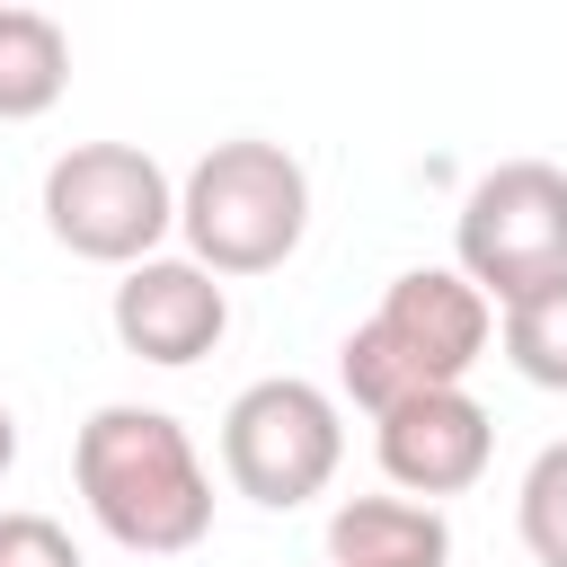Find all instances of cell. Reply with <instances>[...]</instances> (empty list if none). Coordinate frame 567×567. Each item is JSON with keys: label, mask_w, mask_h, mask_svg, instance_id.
Here are the masks:
<instances>
[{"label": "cell", "mask_w": 567, "mask_h": 567, "mask_svg": "<svg viewBox=\"0 0 567 567\" xmlns=\"http://www.w3.org/2000/svg\"><path fill=\"white\" fill-rule=\"evenodd\" d=\"M514 532H523L532 567H567V434L532 452V470L514 487Z\"/></svg>", "instance_id": "obj_12"}, {"label": "cell", "mask_w": 567, "mask_h": 567, "mask_svg": "<svg viewBox=\"0 0 567 567\" xmlns=\"http://www.w3.org/2000/svg\"><path fill=\"white\" fill-rule=\"evenodd\" d=\"M106 328H115L124 354H142V363H159V372H186V363H204V354L230 337V284H221L213 266L159 248V257H142V266L115 275Z\"/></svg>", "instance_id": "obj_7"}, {"label": "cell", "mask_w": 567, "mask_h": 567, "mask_svg": "<svg viewBox=\"0 0 567 567\" xmlns=\"http://www.w3.org/2000/svg\"><path fill=\"white\" fill-rule=\"evenodd\" d=\"M337 461H346V416L301 372H266L221 408V478L266 514H301L310 496H328Z\"/></svg>", "instance_id": "obj_5"}, {"label": "cell", "mask_w": 567, "mask_h": 567, "mask_svg": "<svg viewBox=\"0 0 567 567\" xmlns=\"http://www.w3.org/2000/svg\"><path fill=\"white\" fill-rule=\"evenodd\" d=\"M0 567H89V558H80V540H71L53 514L9 505V514H0Z\"/></svg>", "instance_id": "obj_13"}, {"label": "cell", "mask_w": 567, "mask_h": 567, "mask_svg": "<svg viewBox=\"0 0 567 567\" xmlns=\"http://www.w3.org/2000/svg\"><path fill=\"white\" fill-rule=\"evenodd\" d=\"M71 89V35L44 9H0V124L53 115Z\"/></svg>", "instance_id": "obj_10"}, {"label": "cell", "mask_w": 567, "mask_h": 567, "mask_svg": "<svg viewBox=\"0 0 567 567\" xmlns=\"http://www.w3.org/2000/svg\"><path fill=\"white\" fill-rule=\"evenodd\" d=\"M372 461H381L390 496L443 505V496H461V487L487 478V461H496V416H487L470 390H425V399L372 416Z\"/></svg>", "instance_id": "obj_8"}, {"label": "cell", "mask_w": 567, "mask_h": 567, "mask_svg": "<svg viewBox=\"0 0 567 567\" xmlns=\"http://www.w3.org/2000/svg\"><path fill=\"white\" fill-rule=\"evenodd\" d=\"M35 213H44L53 248L124 275V266L159 257V239L177 230V177L142 142H71L44 159Z\"/></svg>", "instance_id": "obj_4"}, {"label": "cell", "mask_w": 567, "mask_h": 567, "mask_svg": "<svg viewBox=\"0 0 567 567\" xmlns=\"http://www.w3.org/2000/svg\"><path fill=\"white\" fill-rule=\"evenodd\" d=\"M328 567H452V523L416 496H346L328 514Z\"/></svg>", "instance_id": "obj_9"}, {"label": "cell", "mask_w": 567, "mask_h": 567, "mask_svg": "<svg viewBox=\"0 0 567 567\" xmlns=\"http://www.w3.org/2000/svg\"><path fill=\"white\" fill-rule=\"evenodd\" d=\"M71 478L89 523L133 558H186L213 532V470L168 408L142 399L89 408V425L71 434Z\"/></svg>", "instance_id": "obj_1"}, {"label": "cell", "mask_w": 567, "mask_h": 567, "mask_svg": "<svg viewBox=\"0 0 567 567\" xmlns=\"http://www.w3.org/2000/svg\"><path fill=\"white\" fill-rule=\"evenodd\" d=\"M9 470H18V408L0 399V478H9Z\"/></svg>", "instance_id": "obj_14"}, {"label": "cell", "mask_w": 567, "mask_h": 567, "mask_svg": "<svg viewBox=\"0 0 567 567\" xmlns=\"http://www.w3.org/2000/svg\"><path fill=\"white\" fill-rule=\"evenodd\" d=\"M487 337H496V301L461 266H408V275L381 284L372 319L346 328L337 390L363 416H390V408H408L425 390H470Z\"/></svg>", "instance_id": "obj_2"}, {"label": "cell", "mask_w": 567, "mask_h": 567, "mask_svg": "<svg viewBox=\"0 0 567 567\" xmlns=\"http://www.w3.org/2000/svg\"><path fill=\"white\" fill-rule=\"evenodd\" d=\"M301 230H310V168L266 133H230L177 177V239L221 284L275 275L301 248Z\"/></svg>", "instance_id": "obj_3"}, {"label": "cell", "mask_w": 567, "mask_h": 567, "mask_svg": "<svg viewBox=\"0 0 567 567\" xmlns=\"http://www.w3.org/2000/svg\"><path fill=\"white\" fill-rule=\"evenodd\" d=\"M496 337H505V363H514L532 390H567V284L505 301V310H496Z\"/></svg>", "instance_id": "obj_11"}, {"label": "cell", "mask_w": 567, "mask_h": 567, "mask_svg": "<svg viewBox=\"0 0 567 567\" xmlns=\"http://www.w3.org/2000/svg\"><path fill=\"white\" fill-rule=\"evenodd\" d=\"M452 266L496 310L523 301V292L567 284V168L496 159L487 177H470V195L452 213Z\"/></svg>", "instance_id": "obj_6"}]
</instances>
